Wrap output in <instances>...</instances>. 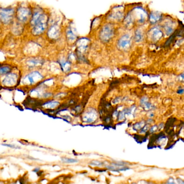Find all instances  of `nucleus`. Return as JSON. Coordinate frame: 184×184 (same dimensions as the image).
I'll return each instance as SVG.
<instances>
[{"instance_id":"obj_1","label":"nucleus","mask_w":184,"mask_h":184,"mask_svg":"<svg viewBox=\"0 0 184 184\" xmlns=\"http://www.w3.org/2000/svg\"><path fill=\"white\" fill-rule=\"evenodd\" d=\"M147 14L144 9L140 7H137L129 13L125 19V25L131 27L137 24H142L146 21Z\"/></svg>"},{"instance_id":"obj_2","label":"nucleus","mask_w":184,"mask_h":184,"mask_svg":"<svg viewBox=\"0 0 184 184\" xmlns=\"http://www.w3.org/2000/svg\"><path fill=\"white\" fill-rule=\"evenodd\" d=\"M47 25V18L46 16L42 14V16L38 22L34 25L32 29V34L35 35H40L45 30Z\"/></svg>"},{"instance_id":"obj_3","label":"nucleus","mask_w":184,"mask_h":184,"mask_svg":"<svg viewBox=\"0 0 184 184\" xmlns=\"http://www.w3.org/2000/svg\"><path fill=\"white\" fill-rule=\"evenodd\" d=\"M114 34V29L111 25L104 26L102 29L100 33V38L104 42H108Z\"/></svg>"},{"instance_id":"obj_4","label":"nucleus","mask_w":184,"mask_h":184,"mask_svg":"<svg viewBox=\"0 0 184 184\" xmlns=\"http://www.w3.org/2000/svg\"><path fill=\"white\" fill-rule=\"evenodd\" d=\"M147 36L151 41L157 42L163 37V32L160 28L155 27L149 29L147 33Z\"/></svg>"},{"instance_id":"obj_5","label":"nucleus","mask_w":184,"mask_h":184,"mask_svg":"<svg viewBox=\"0 0 184 184\" xmlns=\"http://www.w3.org/2000/svg\"><path fill=\"white\" fill-rule=\"evenodd\" d=\"M14 11L12 9H4L1 11V19L4 24H8L13 20Z\"/></svg>"},{"instance_id":"obj_6","label":"nucleus","mask_w":184,"mask_h":184,"mask_svg":"<svg viewBox=\"0 0 184 184\" xmlns=\"http://www.w3.org/2000/svg\"><path fill=\"white\" fill-rule=\"evenodd\" d=\"M131 44V37L128 34L123 35L118 41V45L119 48L123 50L128 49Z\"/></svg>"},{"instance_id":"obj_7","label":"nucleus","mask_w":184,"mask_h":184,"mask_svg":"<svg viewBox=\"0 0 184 184\" xmlns=\"http://www.w3.org/2000/svg\"><path fill=\"white\" fill-rule=\"evenodd\" d=\"M30 12L28 9L26 8L21 7L18 9L17 11V16L20 21L25 22L27 21L30 16Z\"/></svg>"},{"instance_id":"obj_8","label":"nucleus","mask_w":184,"mask_h":184,"mask_svg":"<svg viewBox=\"0 0 184 184\" xmlns=\"http://www.w3.org/2000/svg\"><path fill=\"white\" fill-rule=\"evenodd\" d=\"M43 78L42 75L37 71H34L31 73H29L28 75L25 77L24 82L28 81L30 84H32L35 82H37L39 80H41Z\"/></svg>"},{"instance_id":"obj_9","label":"nucleus","mask_w":184,"mask_h":184,"mask_svg":"<svg viewBox=\"0 0 184 184\" xmlns=\"http://www.w3.org/2000/svg\"><path fill=\"white\" fill-rule=\"evenodd\" d=\"M97 114L96 110L93 109H91L90 110L87 111L85 114L84 115L83 120L85 123H92L97 119Z\"/></svg>"},{"instance_id":"obj_10","label":"nucleus","mask_w":184,"mask_h":184,"mask_svg":"<svg viewBox=\"0 0 184 184\" xmlns=\"http://www.w3.org/2000/svg\"><path fill=\"white\" fill-rule=\"evenodd\" d=\"M16 80L17 76L15 74L9 73L4 79L3 83L7 86L14 85L16 83Z\"/></svg>"},{"instance_id":"obj_11","label":"nucleus","mask_w":184,"mask_h":184,"mask_svg":"<svg viewBox=\"0 0 184 184\" xmlns=\"http://www.w3.org/2000/svg\"><path fill=\"white\" fill-rule=\"evenodd\" d=\"M149 22L151 24H156L161 20L162 18V15L161 13H160L159 12L153 11L152 13L149 14Z\"/></svg>"},{"instance_id":"obj_12","label":"nucleus","mask_w":184,"mask_h":184,"mask_svg":"<svg viewBox=\"0 0 184 184\" xmlns=\"http://www.w3.org/2000/svg\"><path fill=\"white\" fill-rule=\"evenodd\" d=\"M164 30L168 36L172 35L174 32V25L171 21L166 22L163 25Z\"/></svg>"},{"instance_id":"obj_13","label":"nucleus","mask_w":184,"mask_h":184,"mask_svg":"<svg viewBox=\"0 0 184 184\" xmlns=\"http://www.w3.org/2000/svg\"><path fill=\"white\" fill-rule=\"evenodd\" d=\"M59 28L57 25H53L48 31V36L50 38H57L59 36Z\"/></svg>"},{"instance_id":"obj_14","label":"nucleus","mask_w":184,"mask_h":184,"mask_svg":"<svg viewBox=\"0 0 184 184\" xmlns=\"http://www.w3.org/2000/svg\"><path fill=\"white\" fill-rule=\"evenodd\" d=\"M123 17H124L123 12L121 10L115 11L110 15V18L111 19L116 21H121Z\"/></svg>"},{"instance_id":"obj_15","label":"nucleus","mask_w":184,"mask_h":184,"mask_svg":"<svg viewBox=\"0 0 184 184\" xmlns=\"http://www.w3.org/2000/svg\"><path fill=\"white\" fill-rule=\"evenodd\" d=\"M144 39V33L140 29H138L135 30V32L134 39L136 42H140L142 41Z\"/></svg>"},{"instance_id":"obj_16","label":"nucleus","mask_w":184,"mask_h":184,"mask_svg":"<svg viewBox=\"0 0 184 184\" xmlns=\"http://www.w3.org/2000/svg\"><path fill=\"white\" fill-rule=\"evenodd\" d=\"M140 104L142 105V108L144 110H150L151 109H153L154 106L150 103L147 102V99L146 97L143 98L140 101Z\"/></svg>"},{"instance_id":"obj_17","label":"nucleus","mask_w":184,"mask_h":184,"mask_svg":"<svg viewBox=\"0 0 184 184\" xmlns=\"http://www.w3.org/2000/svg\"><path fill=\"white\" fill-rule=\"evenodd\" d=\"M42 15V14H41L40 12L35 13L33 16H32V18L31 22V25H35L38 22V21L39 20V19L41 18Z\"/></svg>"},{"instance_id":"obj_18","label":"nucleus","mask_w":184,"mask_h":184,"mask_svg":"<svg viewBox=\"0 0 184 184\" xmlns=\"http://www.w3.org/2000/svg\"><path fill=\"white\" fill-rule=\"evenodd\" d=\"M59 105V103L57 101H51V102H49L48 103H46L44 104V106H45V108H50V109H52V108H55L56 106H58Z\"/></svg>"},{"instance_id":"obj_19","label":"nucleus","mask_w":184,"mask_h":184,"mask_svg":"<svg viewBox=\"0 0 184 184\" xmlns=\"http://www.w3.org/2000/svg\"><path fill=\"white\" fill-rule=\"evenodd\" d=\"M67 37L70 41H73L76 38V35H75L72 29L70 28H69L68 30L67 31Z\"/></svg>"},{"instance_id":"obj_20","label":"nucleus","mask_w":184,"mask_h":184,"mask_svg":"<svg viewBox=\"0 0 184 184\" xmlns=\"http://www.w3.org/2000/svg\"><path fill=\"white\" fill-rule=\"evenodd\" d=\"M63 162L66 163H75L78 161V160L75 159H71V158H64L62 159Z\"/></svg>"},{"instance_id":"obj_21","label":"nucleus","mask_w":184,"mask_h":184,"mask_svg":"<svg viewBox=\"0 0 184 184\" xmlns=\"http://www.w3.org/2000/svg\"><path fill=\"white\" fill-rule=\"evenodd\" d=\"M1 74H5V73H8L11 71V69L9 67L7 66H4V67H1Z\"/></svg>"},{"instance_id":"obj_22","label":"nucleus","mask_w":184,"mask_h":184,"mask_svg":"<svg viewBox=\"0 0 184 184\" xmlns=\"http://www.w3.org/2000/svg\"><path fill=\"white\" fill-rule=\"evenodd\" d=\"M143 123H144L143 122L135 123V124L133 126V129H135V130H138L142 129V128Z\"/></svg>"},{"instance_id":"obj_23","label":"nucleus","mask_w":184,"mask_h":184,"mask_svg":"<svg viewBox=\"0 0 184 184\" xmlns=\"http://www.w3.org/2000/svg\"><path fill=\"white\" fill-rule=\"evenodd\" d=\"M90 164L91 165H93V166H102L103 165V163L101 161H97V160H94V161H91Z\"/></svg>"},{"instance_id":"obj_24","label":"nucleus","mask_w":184,"mask_h":184,"mask_svg":"<svg viewBox=\"0 0 184 184\" xmlns=\"http://www.w3.org/2000/svg\"><path fill=\"white\" fill-rule=\"evenodd\" d=\"M174 38H175L174 35V34H172L170 37L168 38V40H167L166 42L165 45H166V46H167V45H170L171 43L172 42V41H173V39H174Z\"/></svg>"},{"instance_id":"obj_25","label":"nucleus","mask_w":184,"mask_h":184,"mask_svg":"<svg viewBox=\"0 0 184 184\" xmlns=\"http://www.w3.org/2000/svg\"><path fill=\"white\" fill-rule=\"evenodd\" d=\"M29 62H30V66H31V65H32V66H35L36 65L38 64V63L39 62H38V61L36 60V59H32V60L30 61Z\"/></svg>"},{"instance_id":"obj_26","label":"nucleus","mask_w":184,"mask_h":184,"mask_svg":"<svg viewBox=\"0 0 184 184\" xmlns=\"http://www.w3.org/2000/svg\"><path fill=\"white\" fill-rule=\"evenodd\" d=\"M157 127L156 125H154V126H152V127L150 129V130H149L150 132H154V131H156L157 129Z\"/></svg>"},{"instance_id":"obj_27","label":"nucleus","mask_w":184,"mask_h":184,"mask_svg":"<svg viewBox=\"0 0 184 184\" xmlns=\"http://www.w3.org/2000/svg\"><path fill=\"white\" fill-rule=\"evenodd\" d=\"M184 92V89H179L177 91V93L179 94H183Z\"/></svg>"},{"instance_id":"obj_28","label":"nucleus","mask_w":184,"mask_h":184,"mask_svg":"<svg viewBox=\"0 0 184 184\" xmlns=\"http://www.w3.org/2000/svg\"><path fill=\"white\" fill-rule=\"evenodd\" d=\"M179 78L181 80H183V82H184V72L183 73H181L180 75L179 76Z\"/></svg>"},{"instance_id":"obj_29","label":"nucleus","mask_w":184,"mask_h":184,"mask_svg":"<svg viewBox=\"0 0 184 184\" xmlns=\"http://www.w3.org/2000/svg\"><path fill=\"white\" fill-rule=\"evenodd\" d=\"M4 146H9V147H11L12 148H20V147H16V146H14V145H7V144H4Z\"/></svg>"}]
</instances>
